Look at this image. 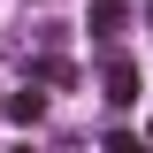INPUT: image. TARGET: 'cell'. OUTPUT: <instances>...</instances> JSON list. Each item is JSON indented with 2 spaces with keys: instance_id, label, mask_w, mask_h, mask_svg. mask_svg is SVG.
<instances>
[{
  "instance_id": "6da1fadb",
  "label": "cell",
  "mask_w": 153,
  "mask_h": 153,
  "mask_svg": "<svg viewBox=\"0 0 153 153\" xmlns=\"http://www.w3.org/2000/svg\"><path fill=\"white\" fill-rule=\"evenodd\" d=\"M100 100H107V107H130V100H138V69H130L123 54L100 69Z\"/></svg>"
},
{
  "instance_id": "7a4b0ae2",
  "label": "cell",
  "mask_w": 153,
  "mask_h": 153,
  "mask_svg": "<svg viewBox=\"0 0 153 153\" xmlns=\"http://www.w3.org/2000/svg\"><path fill=\"white\" fill-rule=\"evenodd\" d=\"M123 23H130L123 0H92V38H123Z\"/></svg>"
},
{
  "instance_id": "3957f363",
  "label": "cell",
  "mask_w": 153,
  "mask_h": 153,
  "mask_svg": "<svg viewBox=\"0 0 153 153\" xmlns=\"http://www.w3.org/2000/svg\"><path fill=\"white\" fill-rule=\"evenodd\" d=\"M8 115H16V123H38V115H46V100H38V92H16V100H8Z\"/></svg>"
},
{
  "instance_id": "277c9868",
  "label": "cell",
  "mask_w": 153,
  "mask_h": 153,
  "mask_svg": "<svg viewBox=\"0 0 153 153\" xmlns=\"http://www.w3.org/2000/svg\"><path fill=\"white\" fill-rule=\"evenodd\" d=\"M107 153H146V146H130V138H107Z\"/></svg>"
},
{
  "instance_id": "5b68a950",
  "label": "cell",
  "mask_w": 153,
  "mask_h": 153,
  "mask_svg": "<svg viewBox=\"0 0 153 153\" xmlns=\"http://www.w3.org/2000/svg\"><path fill=\"white\" fill-rule=\"evenodd\" d=\"M146 16H153V0H146Z\"/></svg>"
},
{
  "instance_id": "8992f818",
  "label": "cell",
  "mask_w": 153,
  "mask_h": 153,
  "mask_svg": "<svg viewBox=\"0 0 153 153\" xmlns=\"http://www.w3.org/2000/svg\"><path fill=\"white\" fill-rule=\"evenodd\" d=\"M0 107H8V100H0Z\"/></svg>"
}]
</instances>
